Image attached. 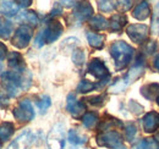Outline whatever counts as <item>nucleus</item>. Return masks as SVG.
<instances>
[{"instance_id":"10","label":"nucleus","mask_w":159,"mask_h":149,"mask_svg":"<svg viewBox=\"0 0 159 149\" xmlns=\"http://www.w3.org/2000/svg\"><path fill=\"white\" fill-rule=\"evenodd\" d=\"M75 17H77L80 21H86L91 19L93 15V7L88 1H81L76 5L74 11Z\"/></svg>"},{"instance_id":"42","label":"nucleus","mask_w":159,"mask_h":149,"mask_svg":"<svg viewBox=\"0 0 159 149\" xmlns=\"http://www.w3.org/2000/svg\"><path fill=\"white\" fill-rule=\"evenodd\" d=\"M0 149H1V141H0Z\"/></svg>"},{"instance_id":"38","label":"nucleus","mask_w":159,"mask_h":149,"mask_svg":"<svg viewBox=\"0 0 159 149\" xmlns=\"http://www.w3.org/2000/svg\"><path fill=\"white\" fill-rule=\"evenodd\" d=\"M156 67H157V69L159 70V56L157 57V59H156Z\"/></svg>"},{"instance_id":"17","label":"nucleus","mask_w":159,"mask_h":149,"mask_svg":"<svg viewBox=\"0 0 159 149\" xmlns=\"http://www.w3.org/2000/svg\"><path fill=\"white\" fill-rule=\"evenodd\" d=\"M87 40H88L89 45L96 48V49H102L104 45V37L98 34V33H94V32L87 33Z\"/></svg>"},{"instance_id":"39","label":"nucleus","mask_w":159,"mask_h":149,"mask_svg":"<svg viewBox=\"0 0 159 149\" xmlns=\"http://www.w3.org/2000/svg\"><path fill=\"white\" fill-rule=\"evenodd\" d=\"M1 71H2V65L0 64V74H1Z\"/></svg>"},{"instance_id":"25","label":"nucleus","mask_w":159,"mask_h":149,"mask_svg":"<svg viewBox=\"0 0 159 149\" xmlns=\"http://www.w3.org/2000/svg\"><path fill=\"white\" fill-rule=\"evenodd\" d=\"M96 87H97V84H94L93 82H89L87 79H82L77 86V91L80 93H87V92L93 91Z\"/></svg>"},{"instance_id":"21","label":"nucleus","mask_w":159,"mask_h":149,"mask_svg":"<svg viewBox=\"0 0 159 149\" xmlns=\"http://www.w3.org/2000/svg\"><path fill=\"white\" fill-rule=\"evenodd\" d=\"M82 122H83L84 127L92 129L98 122V115L96 112H86L83 115V117H82Z\"/></svg>"},{"instance_id":"20","label":"nucleus","mask_w":159,"mask_h":149,"mask_svg":"<svg viewBox=\"0 0 159 149\" xmlns=\"http://www.w3.org/2000/svg\"><path fill=\"white\" fill-rule=\"evenodd\" d=\"M19 21H25V22H28V23H31V26H37V23H38V16L36 15V12H33V11H23V12H21L20 16L17 17Z\"/></svg>"},{"instance_id":"27","label":"nucleus","mask_w":159,"mask_h":149,"mask_svg":"<svg viewBox=\"0 0 159 149\" xmlns=\"http://www.w3.org/2000/svg\"><path fill=\"white\" fill-rule=\"evenodd\" d=\"M152 29L156 34L159 33V4L156 6L153 12V22H152Z\"/></svg>"},{"instance_id":"41","label":"nucleus","mask_w":159,"mask_h":149,"mask_svg":"<svg viewBox=\"0 0 159 149\" xmlns=\"http://www.w3.org/2000/svg\"><path fill=\"white\" fill-rule=\"evenodd\" d=\"M157 138H158V139H159V133H158V134H157Z\"/></svg>"},{"instance_id":"31","label":"nucleus","mask_w":159,"mask_h":149,"mask_svg":"<svg viewBox=\"0 0 159 149\" xmlns=\"http://www.w3.org/2000/svg\"><path fill=\"white\" fill-rule=\"evenodd\" d=\"M104 95H97V97H91L89 99H88V102L92 104V105H96V106H100V105H103V103H104Z\"/></svg>"},{"instance_id":"2","label":"nucleus","mask_w":159,"mask_h":149,"mask_svg":"<svg viewBox=\"0 0 159 149\" xmlns=\"http://www.w3.org/2000/svg\"><path fill=\"white\" fill-rule=\"evenodd\" d=\"M22 72L16 71H6L1 77V86L4 91L9 94V97H16L20 93V91L25 87L23 86V78Z\"/></svg>"},{"instance_id":"22","label":"nucleus","mask_w":159,"mask_h":149,"mask_svg":"<svg viewBox=\"0 0 159 149\" xmlns=\"http://www.w3.org/2000/svg\"><path fill=\"white\" fill-rule=\"evenodd\" d=\"M12 33H14V27H12V23L11 22L4 21V22L0 23V38L9 39Z\"/></svg>"},{"instance_id":"3","label":"nucleus","mask_w":159,"mask_h":149,"mask_svg":"<svg viewBox=\"0 0 159 149\" xmlns=\"http://www.w3.org/2000/svg\"><path fill=\"white\" fill-rule=\"evenodd\" d=\"M47 144L49 149H64L65 147V132L64 125L57 124L47 137Z\"/></svg>"},{"instance_id":"16","label":"nucleus","mask_w":159,"mask_h":149,"mask_svg":"<svg viewBox=\"0 0 159 149\" xmlns=\"http://www.w3.org/2000/svg\"><path fill=\"white\" fill-rule=\"evenodd\" d=\"M149 5L146 2V1H142L141 4H139L136 7H135V10H134V12H132V15H134V17L137 20H146L148 16H149Z\"/></svg>"},{"instance_id":"23","label":"nucleus","mask_w":159,"mask_h":149,"mask_svg":"<svg viewBox=\"0 0 159 149\" xmlns=\"http://www.w3.org/2000/svg\"><path fill=\"white\" fill-rule=\"evenodd\" d=\"M116 6H118L116 0H99L98 2V7L103 12H111L113 10L116 9Z\"/></svg>"},{"instance_id":"1","label":"nucleus","mask_w":159,"mask_h":149,"mask_svg":"<svg viewBox=\"0 0 159 149\" xmlns=\"http://www.w3.org/2000/svg\"><path fill=\"white\" fill-rule=\"evenodd\" d=\"M110 54L115 61L118 70H121L129 65L134 55V49L125 42H115L110 47Z\"/></svg>"},{"instance_id":"6","label":"nucleus","mask_w":159,"mask_h":149,"mask_svg":"<svg viewBox=\"0 0 159 149\" xmlns=\"http://www.w3.org/2000/svg\"><path fill=\"white\" fill-rule=\"evenodd\" d=\"M14 116L20 122L31 121L34 117V110H33V106H32L31 102L27 100V99L21 100L20 104L14 109Z\"/></svg>"},{"instance_id":"11","label":"nucleus","mask_w":159,"mask_h":149,"mask_svg":"<svg viewBox=\"0 0 159 149\" xmlns=\"http://www.w3.org/2000/svg\"><path fill=\"white\" fill-rule=\"evenodd\" d=\"M67 110L69 112L75 116V117H79L82 112H84L86 110V105L83 102H80L76 99L75 94H69L67 95Z\"/></svg>"},{"instance_id":"29","label":"nucleus","mask_w":159,"mask_h":149,"mask_svg":"<svg viewBox=\"0 0 159 149\" xmlns=\"http://www.w3.org/2000/svg\"><path fill=\"white\" fill-rule=\"evenodd\" d=\"M72 60H74V62L76 65H82L84 62V53H83V50H81V49L75 50L74 54H72Z\"/></svg>"},{"instance_id":"8","label":"nucleus","mask_w":159,"mask_h":149,"mask_svg":"<svg viewBox=\"0 0 159 149\" xmlns=\"http://www.w3.org/2000/svg\"><path fill=\"white\" fill-rule=\"evenodd\" d=\"M127 34L135 43H142L148 36V28L144 25H131L127 28Z\"/></svg>"},{"instance_id":"26","label":"nucleus","mask_w":159,"mask_h":149,"mask_svg":"<svg viewBox=\"0 0 159 149\" xmlns=\"http://www.w3.org/2000/svg\"><path fill=\"white\" fill-rule=\"evenodd\" d=\"M69 139H70V142H71L72 144H83V143L87 142L86 137L80 136L79 132L75 130H71L69 132Z\"/></svg>"},{"instance_id":"14","label":"nucleus","mask_w":159,"mask_h":149,"mask_svg":"<svg viewBox=\"0 0 159 149\" xmlns=\"http://www.w3.org/2000/svg\"><path fill=\"white\" fill-rule=\"evenodd\" d=\"M143 129L146 132L156 131L159 127V115L157 112H148L142 121Z\"/></svg>"},{"instance_id":"24","label":"nucleus","mask_w":159,"mask_h":149,"mask_svg":"<svg viewBox=\"0 0 159 149\" xmlns=\"http://www.w3.org/2000/svg\"><path fill=\"white\" fill-rule=\"evenodd\" d=\"M14 133V125L11 122H4L0 125V139H7Z\"/></svg>"},{"instance_id":"9","label":"nucleus","mask_w":159,"mask_h":149,"mask_svg":"<svg viewBox=\"0 0 159 149\" xmlns=\"http://www.w3.org/2000/svg\"><path fill=\"white\" fill-rule=\"evenodd\" d=\"M88 71H89V74H92L96 78H99V79H104V78L109 77L108 69L105 67V65L100 61L99 59H93L89 62Z\"/></svg>"},{"instance_id":"34","label":"nucleus","mask_w":159,"mask_h":149,"mask_svg":"<svg viewBox=\"0 0 159 149\" xmlns=\"http://www.w3.org/2000/svg\"><path fill=\"white\" fill-rule=\"evenodd\" d=\"M7 55V48L4 43L0 42V60H4Z\"/></svg>"},{"instance_id":"32","label":"nucleus","mask_w":159,"mask_h":149,"mask_svg":"<svg viewBox=\"0 0 159 149\" xmlns=\"http://www.w3.org/2000/svg\"><path fill=\"white\" fill-rule=\"evenodd\" d=\"M44 43H45V38H44V32L43 31H40L39 33H38V36L36 37V40H34V44H36V47H43L44 45Z\"/></svg>"},{"instance_id":"19","label":"nucleus","mask_w":159,"mask_h":149,"mask_svg":"<svg viewBox=\"0 0 159 149\" xmlns=\"http://www.w3.org/2000/svg\"><path fill=\"white\" fill-rule=\"evenodd\" d=\"M126 23V17L125 15H121V14H116L114 15L111 20H110V27L113 31H120Z\"/></svg>"},{"instance_id":"30","label":"nucleus","mask_w":159,"mask_h":149,"mask_svg":"<svg viewBox=\"0 0 159 149\" xmlns=\"http://www.w3.org/2000/svg\"><path fill=\"white\" fill-rule=\"evenodd\" d=\"M156 148V143L153 141H142L136 146V149H153Z\"/></svg>"},{"instance_id":"13","label":"nucleus","mask_w":159,"mask_h":149,"mask_svg":"<svg viewBox=\"0 0 159 149\" xmlns=\"http://www.w3.org/2000/svg\"><path fill=\"white\" fill-rule=\"evenodd\" d=\"M31 141H32V133L30 131H25L20 136L16 137V139H14V142L9 146L7 149H27Z\"/></svg>"},{"instance_id":"15","label":"nucleus","mask_w":159,"mask_h":149,"mask_svg":"<svg viewBox=\"0 0 159 149\" xmlns=\"http://www.w3.org/2000/svg\"><path fill=\"white\" fill-rule=\"evenodd\" d=\"M9 67L11 69V71H16V72H23L25 69V64H23V59L21 56L20 53H11L9 55Z\"/></svg>"},{"instance_id":"40","label":"nucleus","mask_w":159,"mask_h":149,"mask_svg":"<svg viewBox=\"0 0 159 149\" xmlns=\"http://www.w3.org/2000/svg\"><path fill=\"white\" fill-rule=\"evenodd\" d=\"M157 102H158V105H159V97H158V99H157Z\"/></svg>"},{"instance_id":"36","label":"nucleus","mask_w":159,"mask_h":149,"mask_svg":"<svg viewBox=\"0 0 159 149\" xmlns=\"http://www.w3.org/2000/svg\"><path fill=\"white\" fill-rule=\"evenodd\" d=\"M77 1H79V0H60L61 5H64V6H66V7H70V6L76 5Z\"/></svg>"},{"instance_id":"37","label":"nucleus","mask_w":159,"mask_h":149,"mask_svg":"<svg viewBox=\"0 0 159 149\" xmlns=\"http://www.w3.org/2000/svg\"><path fill=\"white\" fill-rule=\"evenodd\" d=\"M132 2H134V0H121V4L125 10H129L132 6Z\"/></svg>"},{"instance_id":"33","label":"nucleus","mask_w":159,"mask_h":149,"mask_svg":"<svg viewBox=\"0 0 159 149\" xmlns=\"http://www.w3.org/2000/svg\"><path fill=\"white\" fill-rule=\"evenodd\" d=\"M135 133H136L135 126H132V125H127V126H126V137L129 138V141H131V139L134 138Z\"/></svg>"},{"instance_id":"28","label":"nucleus","mask_w":159,"mask_h":149,"mask_svg":"<svg viewBox=\"0 0 159 149\" xmlns=\"http://www.w3.org/2000/svg\"><path fill=\"white\" fill-rule=\"evenodd\" d=\"M50 104H52V102H50V98L48 97V95H43L42 97V100H39L38 103H37V105H38V108H39V110L42 112H44L49 106H50Z\"/></svg>"},{"instance_id":"18","label":"nucleus","mask_w":159,"mask_h":149,"mask_svg":"<svg viewBox=\"0 0 159 149\" xmlns=\"http://www.w3.org/2000/svg\"><path fill=\"white\" fill-rule=\"evenodd\" d=\"M89 25L96 31H103V29L108 28V26H109L108 21L104 19L103 16H100V15H97V16L92 17L91 21H89Z\"/></svg>"},{"instance_id":"35","label":"nucleus","mask_w":159,"mask_h":149,"mask_svg":"<svg viewBox=\"0 0 159 149\" xmlns=\"http://www.w3.org/2000/svg\"><path fill=\"white\" fill-rule=\"evenodd\" d=\"M15 1L21 7H28L32 4V0H15Z\"/></svg>"},{"instance_id":"4","label":"nucleus","mask_w":159,"mask_h":149,"mask_svg":"<svg viewBox=\"0 0 159 149\" xmlns=\"http://www.w3.org/2000/svg\"><path fill=\"white\" fill-rule=\"evenodd\" d=\"M32 27L28 26V25H22L20 26L16 32L14 33V37H12V44L19 48V49H23L28 45V43L31 42V38H32Z\"/></svg>"},{"instance_id":"7","label":"nucleus","mask_w":159,"mask_h":149,"mask_svg":"<svg viewBox=\"0 0 159 149\" xmlns=\"http://www.w3.org/2000/svg\"><path fill=\"white\" fill-rule=\"evenodd\" d=\"M64 31L62 25L60 23L59 21H50L48 23V26L45 27V29H43L44 32V38H45V43H53L55 42L58 38L61 36Z\"/></svg>"},{"instance_id":"5","label":"nucleus","mask_w":159,"mask_h":149,"mask_svg":"<svg viewBox=\"0 0 159 149\" xmlns=\"http://www.w3.org/2000/svg\"><path fill=\"white\" fill-rule=\"evenodd\" d=\"M97 142L99 146L103 147H108L111 149H125V147L121 144V136L116 131H109L98 136Z\"/></svg>"},{"instance_id":"12","label":"nucleus","mask_w":159,"mask_h":149,"mask_svg":"<svg viewBox=\"0 0 159 149\" xmlns=\"http://www.w3.org/2000/svg\"><path fill=\"white\" fill-rule=\"evenodd\" d=\"M20 6L15 0H0V14L6 17H14L19 14Z\"/></svg>"}]
</instances>
